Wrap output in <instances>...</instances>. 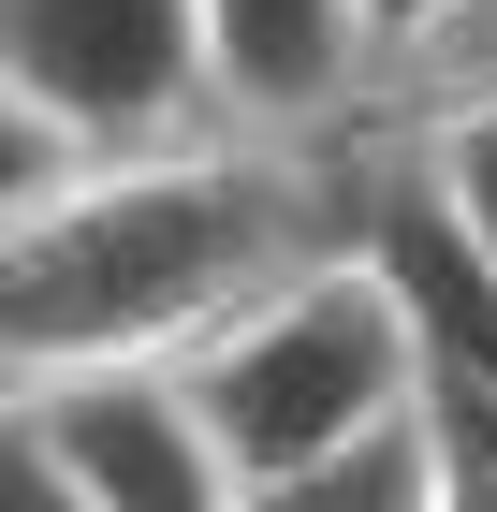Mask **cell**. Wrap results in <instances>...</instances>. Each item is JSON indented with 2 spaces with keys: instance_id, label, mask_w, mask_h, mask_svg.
Segmentation results:
<instances>
[{
  "instance_id": "obj_1",
  "label": "cell",
  "mask_w": 497,
  "mask_h": 512,
  "mask_svg": "<svg viewBox=\"0 0 497 512\" xmlns=\"http://www.w3.org/2000/svg\"><path fill=\"white\" fill-rule=\"evenodd\" d=\"M366 132H176L103 147L0 205V410L117 352H191L234 293H264L307 249H351Z\"/></svg>"
},
{
  "instance_id": "obj_2",
  "label": "cell",
  "mask_w": 497,
  "mask_h": 512,
  "mask_svg": "<svg viewBox=\"0 0 497 512\" xmlns=\"http://www.w3.org/2000/svg\"><path fill=\"white\" fill-rule=\"evenodd\" d=\"M176 366H191V410L220 439V483L234 498H278L293 469H322L337 439H366L410 395V322H395L366 249H307L264 293H234Z\"/></svg>"
},
{
  "instance_id": "obj_3",
  "label": "cell",
  "mask_w": 497,
  "mask_h": 512,
  "mask_svg": "<svg viewBox=\"0 0 497 512\" xmlns=\"http://www.w3.org/2000/svg\"><path fill=\"white\" fill-rule=\"evenodd\" d=\"M0 74L30 88L88 161L103 147H176V132L220 118L191 0H0Z\"/></svg>"
},
{
  "instance_id": "obj_4",
  "label": "cell",
  "mask_w": 497,
  "mask_h": 512,
  "mask_svg": "<svg viewBox=\"0 0 497 512\" xmlns=\"http://www.w3.org/2000/svg\"><path fill=\"white\" fill-rule=\"evenodd\" d=\"M30 425H44V469H59V498H74V512H220V498H234L176 352L74 366V381L30 395Z\"/></svg>"
},
{
  "instance_id": "obj_5",
  "label": "cell",
  "mask_w": 497,
  "mask_h": 512,
  "mask_svg": "<svg viewBox=\"0 0 497 512\" xmlns=\"http://www.w3.org/2000/svg\"><path fill=\"white\" fill-rule=\"evenodd\" d=\"M205 15V103L234 132H337L366 88V0H191Z\"/></svg>"
},
{
  "instance_id": "obj_6",
  "label": "cell",
  "mask_w": 497,
  "mask_h": 512,
  "mask_svg": "<svg viewBox=\"0 0 497 512\" xmlns=\"http://www.w3.org/2000/svg\"><path fill=\"white\" fill-rule=\"evenodd\" d=\"M497 103V0H439V15H410V30L366 44V88H351V118L366 147H424V132H454Z\"/></svg>"
},
{
  "instance_id": "obj_7",
  "label": "cell",
  "mask_w": 497,
  "mask_h": 512,
  "mask_svg": "<svg viewBox=\"0 0 497 512\" xmlns=\"http://www.w3.org/2000/svg\"><path fill=\"white\" fill-rule=\"evenodd\" d=\"M410 410H424L439 512H497V381H468V366H410Z\"/></svg>"
},
{
  "instance_id": "obj_8",
  "label": "cell",
  "mask_w": 497,
  "mask_h": 512,
  "mask_svg": "<svg viewBox=\"0 0 497 512\" xmlns=\"http://www.w3.org/2000/svg\"><path fill=\"white\" fill-rule=\"evenodd\" d=\"M74 132H59V118H44V103H30V88H15V74H0V205H30L44 191V176H74Z\"/></svg>"
},
{
  "instance_id": "obj_9",
  "label": "cell",
  "mask_w": 497,
  "mask_h": 512,
  "mask_svg": "<svg viewBox=\"0 0 497 512\" xmlns=\"http://www.w3.org/2000/svg\"><path fill=\"white\" fill-rule=\"evenodd\" d=\"M424 161H439V191L483 220V249H497V103L483 118H454V132H424Z\"/></svg>"
},
{
  "instance_id": "obj_10",
  "label": "cell",
  "mask_w": 497,
  "mask_h": 512,
  "mask_svg": "<svg viewBox=\"0 0 497 512\" xmlns=\"http://www.w3.org/2000/svg\"><path fill=\"white\" fill-rule=\"evenodd\" d=\"M410 15H439V0H366V30H410Z\"/></svg>"
}]
</instances>
